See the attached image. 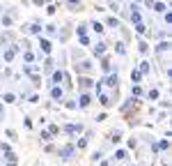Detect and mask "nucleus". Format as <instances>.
<instances>
[{
    "label": "nucleus",
    "mask_w": 172,
    "mask_h": 166,
    "mask_svg": "<svg viewBox=\"0 0 172 166\" xmlns=\"http://www.w3.org/2000/svg\"><path fill=\"white\" fill-rule=\"evenodd\" d=\"M64 131H67L69 136H76V134H80V131H83V125H67V127H64Z\"/></svg>",
    "instance_id": "f257e3e1"
},
{
    "label": "nucleus",
    "mask_w": 172,
    "mask_h": 166,
    "mask_svg": "<svg viewBox=\"0 0 172 166\" xmlns=\"http://www.w3.org/2000/svg\"><path fill=\"white\" fill-rule=\"evenodd\" d=\"M74 150H76L74 145H64V148L60 150V157H62V159H69L71 155H74Z\"/></svg>",
    "instance_id": "f03ea898"
},
{
    "label": "nucleus",
    "mask_w": 172,
    "mask_h": 166,
    "mask_svg": "<svg viewBox=\"0 0 172 166\" xmlns=\"http://www.w3.org/2000/svg\"><path fill=\"white\" fill-rule=\"evenodd\" d=\"M39 46H42L44 53H51V42H48V39H42V37H39Z\"/></svg>",
    "instance_id": "7ed1b4c3"
},
{
    "label": "nucleus",
    "mask_w": 172,
    "mask_h": 166,
    "mask_svg": "<svg viewBox=\"0 0 172 166\" xmlns=\"http://www.w3.org/2000/svg\"><path fill=\"white\" fill-rule=\"evenodd\" d=\"M90 104H92V97L90 95H80V108H87Z\"/></svg>",
    "instance_id": "20e7f679"
},
{
    "label": "nucleus",
    "mask_w": 172,
    "mask_h": 166,
    "mask_svg": "<svg viewBox=\"0 0 172 166\" xmlns=\"http://www.w3.org/2000/svg\"><path fill=\"white\" fill-rule=\"evenodd\" d=\"M62 95H64V92H62L60 86H55V88L51 90V97H53V99H62Z\"/></svg>",
    "instance_id": "39448f33"
},
{
    "label": "nucleus",
    "mask_w": 172,
    "mask_h": 166,
    "mask_svg": "<svg viewBox=\"0 0 172 166\" xmlns=\"http://www.w3.org/2000/svg\"><path fill=\"white\" fill-rule=\"evenodd\" d=\"M28 32H34V35H39V32H42V26H39V23H30V26H28Z\"/></svg>",
    "instance_id": "423d86ee"
},
{
    "label": "nucleus",
    "mask_w": 172,
    "mask_h": 166,
    "mask_svg": "<svg viewBox=\"0 0 172 166\" xmlns=\"http://www.w3.org/2000/svg\"><path fill=\"white\" fill-rule=\"evenodd\" d=\"M62 79H64V74H62V72H55V74H53V83H55V86H58Z\"/></svg>",
    "instance_id": "0eeeda50"
},
{
    "label": "nucleus",
    "mask_w": 172,
    "mask_h": 166,
    "mask_svg": "<svg viewBox=\"0 0 172 166\" xmlns=\"http://www.w3.org/2000/svg\"><path fill=\"white\" fill-rule=\"evenodd\" d=\"M168 49H170V44H168V42H161V44H158V46H156V51H158V53L168 51Z\"/></svg>",
    "instance_id": "6e6552de"
},
{
    "label": "nucleus",
    "mask_w": 172,
    "mask_h": 166,
    "mask_svg": "<svg viewBox=\"0 0 172 166\" xmlns=\"http://www.w3.org/2000/svg\"><path fill=\"white\" fill-rule=\"evenodd\" d=\"M14 99H16V97L12 95V92H7V95H2V102H5V104H12Z\"/></svg>",
    "instance_id": "1a4fd4ad"
},
{
    "label": "nucleus",
    "mask_w": 172,
    "mask_h": 166,
    "mask_svg": "<svg viewBox=\"0 0 172 166\" xmlns=\"http://www.w3.org/2000/svg\"><path fill=\"white\" fill-rule=\"evenodd\" d=\"M103 51H106V44H96V46H94V53H96V55H103Z\"/></svg>",
    "instance_id": "9d476101"
},
{
    "label": "nucleus",
    "mask_w": 172,
    "mask_h": 166,
    "mask_svg": "<svg viewBox=\"0 0 172 166\" xmlns=\"http://www.w3.org/2000/svg\"><path fill=\"white\" fill-rule=\"evenodd\" d=\"M156 148H161V150H168V148H170V141H168V139H163L161 143H158V145H156Z\"/></svg>",
    "instance_id": "9b49d317"
},
{
    "label": "nucleus",
    "mask_w": 172,
    "mask_h": 166,
    "mask_svg": "<svg viewBox=\"0 0 172 166\" xmlns=\"http://www.w3.org/2000/svg\"><path fill=\"white\" fill-rule=\"evenodd\" d=\"M117 81H120V79H117V74H115V76H108V81H106V83L115 88V86H117Z\"/></svg>",
    "instance_id": "f8f14e48"
},
{
    "label": "nucleus",
    "mask_w": 172,
    "mask_h": 166,
    "mask_svg": "<svg viewBox=\"0 0 172 166\" xmlns=\"http://www.w3.org/2000/svg\"><path fill=\"white\" fill-rule=\"evenodd\" d=\"M115 159H126V152H124V150H117V152H115Z\"/></svg>",
    "instance_id": "ddd939ff"
},
{
    "label": "nucleus",
    "mask_w": 172,
    "mask_h": 166,
    "mask_svg": "<svg viewBox=\"0 0 172 166\" xmlns=\"http://www.w3.org/2000/svg\"><path fill=\"white\" fill-rule=\"evenodd\" d=\"M12 21H14L12 16H2V26H5V28H7V26H12Z\"/></svg>",
    "instance_id": "4468645a"
},
{
    "label": "nucleus",
    "mask_w": 172,
    "mask_h": 166,
    "mask_svg": "<svg viewBox=\"0 0 172 166\" xmlns=\"http://www.w3.org/2000/svg\"><path fill=\"white\" fill-rule=\"evenodd\" d=\"M154 9L156 12H165V5L163 2H154Z\"/></svg>",
    "instance_id": "2eb2a0df"
},
{
    "label": "nucleus",
    "mask_w": 172,
    "mask_h": 166,
    "mask_svg": "<svg viewBox=\"0 0 172 166\" xmlns=\"http://www.w3.org/2000/svg\"><path fill=\"white\" fill-rule=\"evenodd\" d=\"M108 26H112V28H120V21H117V18H108Z\"/></svg>",
    "instance_id": "dca6fc26"
},
{
    "label": "nucleus",
    "mask_w": 172,
    "mask_h": 166,
    "mask_svg": "<svg viewBox=\"0 0 172 166\" xmlns=\"http://www.w3.org/2000/svg\"><path fill=\"white\" fill-rule=\"evenodd\" d=\"M131 81H136V83H138V81H140V72H131Z\"/></svg>",
    "instance_id": "f3484780"
},
{
    "label": "nucleus",
    "mask_w": 172,
    "mask_h": 166,
    "mask_svg": "<svg viewBox=\"0 0 172 166\" xmlns=\"http://www.w3.org/2000/svg\"><path fill=\"white\" fill-rule=\"evenodd\" d=\"M92 28H94L96 32H103V26H101V23H96V21H94V23H92Z\"/></svg>",
    "instance_id": "a211bd4d"
},
{
    "label": "nucleus",
    "mask_w": 172,
    "mask_h": 166,
    "mask_svg": "<svg viewBox=\"0 0 172 166\" xmlns=\"http://www.w3.org/2000/svg\"><path fill=\"white\" fill-rule=\"evenodd\" d=\"M136 30H138V32H140V35H142V32H145L147 28H145V26H142V23H136Z\"/></svg>",
    "instance_id": "6ab92c4d"
},
{
    "label": "nucleus",
    "mask_w": 172,
    "mask_h": 166,
    "mask_svg": "<svg viewBox=\"0 0 172 166\" xmlns=\"http://www.w3.org/2000/svg\"><path fill=\"white\" fill-rule=\"evenodd\" d=\"M117 53H120V55H124V53H126V49H124V44H117Z\"/></svg>",
    "instance_id": "aec40b11"
},
{
    "label": "nucleus",
    "mask_w": 172,
    "mask_h": 166,
    "mask_svg": "<svg viewBox=\"0 0 172 166\" xmlns=\"http://www.w3.org/2000/svg\"><path fill=\"white\" fill-rule=\"evenodd\" d=\"M101 104H103V106H110V99H108L106 95H101Z\"/></svg>",
    "instance_id": "412c9836"
},
{
    "label": "nucleus",
    "mask_w": 172,
    "mask_h": 166,
    "mask_svg": "<svg viewBox=\"0 0 172 166\" xmlns=\"http://www.w3.org/2000/svg\"><path fill=\"white\" fill-rule=\"evenodd\" d=\"M140 69H142V74H147V72H149V62H142V67H140Z\"/></svg>",
    "instance_id": "4be33fe9"
},
{
    "label": "nucleus",
    "mask_w": 172,
    "mask_h": 166,
    "mask_svg": "<svg viewBox=\"0 0 172 166\" xmlns=\"http://www.w3.org/2000/svg\"><path fill=\"white\" fill-rule=\"evenodd\" d=\"M42 141H51V134L48 131H42Z\"/></svg>",
    "instance_id": "5701e85b"
},
{
    "label": "nucleus",
    "mask_w": 172,
    "mask_h": 166,
    "mask_svg": "<svg viewBox=\"0 0 172 166\" xmlns=\"http://www.w3.org/2000/svg\"><path fill=\"white\" fill-rule=\"evenodd\" d=\"M69 5H74V7H76V5H80V0H67Z\"/></svg>",
    "instance_id": "b1692460"
},
{
    "label": "nucleus",
    "mask_w": 172,
    "mask_h": 166,
    "mask_svg": "<svg viewBox=\"0 0 172 166\" xmlns=\"http://www.w3.org/2000/svg\"><path fill=\"white\" fill-rule=\"evenodd\" d=\"M7 166H16V162H9V164H7Z\"/></svg>",
    "instance_id": "393cba45"
}]
</instances>
